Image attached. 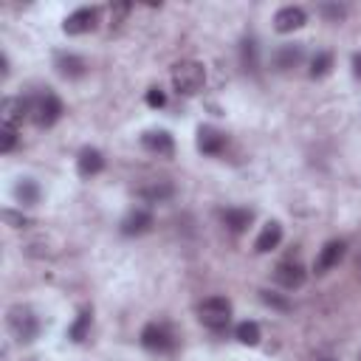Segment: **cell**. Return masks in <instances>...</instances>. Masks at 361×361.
Here are the masks:
<instances>
[{
	"label": "cell",
	"mask_w": 361,
	"mask_h": 361,
	"mask_svg": "<svg viewBox=\"0 0 361 361\" xmlns=\"http://www.w3.org/2000/svg\"><path fill=\"white\" fill-rule=\"evenodd\" d=\"M172 85L180 96H195L206 85V68L195 59H183L172 68Z\"/></svg>",
	"instance_id": "1"
},
{
	"label": "cell",
	"mask_w": 361,
	"mask_h": 361,
	"mask_svg": "<svg viewBox=\"0 0 361 361\" xmlns=\"http://www.w3.org/2000/svg\"><path fill=\"white\" fill-rule=\"evenodd\" d=\"M197 319L209 330H223L231 322V302L223 296H209L197 305Z\"/></svg>",
	"instance_id": "2"
},
{
	"label": "cell",
	"mask_w": 361,
	"mask_h": 361,
	"mask_svg": "<svg viewBox=\"0 0 361 361\" xmlns=\"http://www.w3.org/2000/svg\"><path fill=\"white\" fill-rule=\"evenodd\" d=\"M8 330H11V336H14L20 344H28V341H34L37 333H39V319H37L28 307L17 305V307L8 310Z\"/></svg>",
	"instance_id": "3"
},
{
	"label": "cell",
	"mask_w": 361,
	"mask_h": 361,
	"mask_svg": "<svg viewBox=\"0 0 361 361\" xmlns=\"http://www.w3.org/2000/svg\"><path fill=\"white\" fill-rule=\"evenodd\" d=\"M62 102H59V96L56 93H51V90H45V93H39L37 99H31V118L37 121V127H51V124H56L59 121V116H62Z\"/></svg>",
	"instance_id": "4"
},
{
	"label": "cell",
	"mask_w": 361,
	"mask_h": 361,
	"mask_svg": "<svg viewBox=\"0 0 361 361\" xmlns=\"http://www.w3.org/2000/svg\"><path fill=\"white\" fill-rule=\"evenodd\" d=\"M141 344H144L149 353H169V350L175 347V336H172V330H169L166 324L152 322V324H147V327L141 330Z\"/></svg>",
	"instance_id": "5"
},
{
	"label": "cell",
	"mask_w": 361,
	"mask_h": 361,
	"mask_svg": "<svg viewBox=\"0 0 361 361\" xmlns=\"http://www.w3.org/2000/svg\"><path fill=\"white\" fill-rule=\"evenodd\" d=\"M99 25V8H76L73 14L65 17L62 23V31L71 34V37H79V34H87Z\"/></svg>",
	"instance_id": "6"
},
{
	"label": "cell",
	"mask_w": 361,
	"mask_h": 361,
	"mask_svg": "<svg viewBox=\"0 0 361 361\" xmlns=\"http://www.w3.org/2000/svg\"><path fill=\"white\" fill-rule=\"evenodd\" d=\"M305 23H307V14H305L302 6H285V8H279V11L274 14V28H276L279 34H290V31L302 28Z\"/></svg>",
	"instance_id": "7"
},
{
	"label": "cell",
	"mask_w": 361,
	"mask_h": 361,
	"mask_svg": "<svg viewBox=\"0 0 361 361\" xmlns=\"http://www.w3.org/2000/svg\"><path fill=\"white\" fill-rule=\"evenodd\" d=\"M274 279H276L285 290H296V288L305 285V268H302L299 262H293V259H285V262H279V265L274 268Z\"/></svg>",
	"instance_id": "8"
},
{
	"label": "cell",
	"mask_w": 361,
	"mask_h": 361,
	"mask_svg": "<svg viewBox=\"0 0 361 361\" xmlns=\"http://www.w3.org/2000/svg\"><path fill=\"white\" fill-rule=\"evenodd\" d=\"M0 113H3V124L8 127H17L25 116H31V99H20V96H6L3 104H0Z\"/></svg>",
	"instance_id": "9"
},
{
	"label": "cell",
	"mask_w": 361,
	"mask_h": 361,
	"mask_svg": "<svg viewBox=\"0 0 361 361\" xmlns=\"http://www.w3.org/2000/svg\"><path fill=\"white\" fill-rule=\"evenodd\" d=\"M344 251H347V245H344L341 240H330V243H324L322 251H319V257H316V262H313V271H316V274H327L330 268H336V265L341 262Z\"/></svg>",
	"instance_id": "10"
},
{
	"label": "cell",
	"mask_w": 361,
	"mask_h": 361,
	"mask_svg": "<svg viewBox=\"0 0 361 361\" xmlns=\"http://www.w3.org/2000/svg\"><path fill=\"white\" fill-rule=\"evenodd\" d=\"M141 144H144L149 152L161 155V158H172V152H175V141H172V135H169L166 130H147V133L141 135Z\"/></svg>",
	"instance_id": "11"
},
{
	"label": "cell",
	"mask_w": 361,
	"mask_h": 361,
	"mask_svg": "<svg viewBox=\"0 0 361 361\" xmlns=\"http://www.w3.org/2000/svg\"><path fill=\"white\" fill-rule=\"evenodd\" d=\"M302 56H305V51H302L299 42H285V45H279V48L274 51L271 62H274L276 71H290V68H296V65L302 62Z\"/></svg>",
	"instance_id": "12"
},
{
	"label": "cell",
	"mask_w": 361,
	"mask_h": 361,
	"mask_svg": "<svg viewBox=\"0 0 361 361\" xmlns=\"http://www.w3.org/2000/svg\"><path fill=\"white\" fill-rule=\"evenodd\" d=\"M149 228H152V214L144 212V209H135V212H130V214L121 220V234H127V237L147 234Z\"/></svg>",
	"instance_id": "13"
},
{
	"label": "cell",
	"mask_w": 361,
	"mask_h": 361,
	"mask_svg": "<svg viewBox=\"0 0 361 361\" xmlns=\"http://www.w3.org/2000/svg\"><path fill=\"white\" fill-rule=\"evenodd\" d=\"M279 240H282V226L276 220H268L262 226V231L257 234V240H254V251L257 254H268V251H274L279 245Z\"/></svg>",
	"instance_id": "14"
},
{
	"label": "cell",
	"mask_w": 361,
	"mask_h": 361,
	"mask_svg": "<svg viewBox=\"0 0 361 361\" xmlns=\"http://www.w3.org/2000/svg\"><path fill=\"white\" fill-rule=\"evenodd\" d=\"M223 147H226V135L220 130H214V127L197 130V149L203 155H217V152H223Z\"/></svg>",
	"instance_id": "15"
},
{
	"label": "cell",
	"mask_w": 361,
	"mask_h": 361,
	"mask_svg": "<svg viewBox=\"0 0 361 361\" xmlns=\"http://www.w3.org/2000/svg\"><path fill=\"white\" fill-rule=\"evenodd\" d=\"M76 169H79L82 178H93V175H99V172L104 169V158H102V152L93 149V147H85V149L79 152V158H76Z\"/></svg>",
	"instance_id": "16"
},
{
	"label": "cell",
	"mask_w": 361,
	"mask_h": 361,
	"mask_svg": "<svg viewBox=\"0 0 361 361\" xmlns=\"http://www.w3.org/2000/svg\"><path fill=\"white\" fill-rule=\"evenodd\" d=\"M220 220H223V226H226L228 231L240 234V231H245V228L251 226V220H254V212H251V209H240V206H231V209H226V212L220 214Z\"/></svg>",
	"instance_id": "17"
},
{
	"label": "cell",
	"mask_w": 361,
	"mask_h": 361,
	"mask_svg": "<svg viewBox=\"0 0 361 361\" xmlns=\"http://www.w3.org/2000/svg\"><path fill=\"white\" fill-rule=\"evenodd\" d=\"M56 71H59V76H65V79H79V76H85L87 62H85L82 56H76V54H59V56H56Z\"/></svg>",
	"instance_id": "18"
},
{
	"label": "cell",
	"mask_w": 361,
	"mask_h": 361,
	"mask_svg": "<svg viewBox=\"0 0 361 361\" xmlns=\"http://www.w3.org/2000/svg\"><path fill=\"white\" fill-rule=\"evenodd\" d=\"M172 195H175V186H172L169 180H152L149 186L141 189V197H144L147 203H166Z\"/></svg>",
	"instance_id": "19"
},
{
	"label": "cell",
	"mask_w": 361,
	"mask_h": 361,
	"mask_svg": "<svg viewBox=\"0 0 361 361\" xmlns=\"http://www.w3.org/2000/svg\"><path fill=\"white\" fill-rule=\"evenodd\" d=\"M14 200H17L20 206H34V203L39 200V186H37V180L23 178V180L14 186Z\"/></svg>",
	"instance_id": "20"
},
{
	"label": "cell",
	"mask_w": 361,
	"mask_h": 361,
	"mask_svg": "<svg viewBox=\"0 0 361 361\" xmlns=\"http://www.w3.org/2000/svg\"><path fill=\"white\" fill-rule=\"evenodd\" d=\"M330 68H333V54H327V51H319V54L310 59V76H313V79L327 76Z\"/></svg>",
	"instance_id": "21"
},
{
	"label": "cell",
	"mask_w": 361,
	"mask_h": 361,
	"mask_svg": "<svg viewBox=\"0 0 361 361\" xmlns=\"http://www.w3.org/2000/svg\"><path fill=\"white\" fill-rule=\"evenodd\" d=\"M237 341H240V344H248V347L259 344V324H257V322H243V324H237Z\"/></svg>",
	"instance_id": "22"
},
{
	"label": "cell",
	"mask_w": 361,
	"mask_h": 361,
	"mask_svg": "<svg viewBox=\"0 0 361 361\" xmlns=\"http://www.w3.org/2000/svg\"><path fill=\"white\" fill-rule=\"evenodd\" d=\"M87 327H90V313H87V310H82V313H79V319L73 322V327L68 330V336H71L73 341H85Z\"/></svg>",
	"instance_id": "23"
},
{
	"label": "cell",
	"mask_w": 361,
	"mask_h": 361,
	"mask_svg": "<svg viewBox=\"0 0 361 361\" xmlns=\"http://www.w3.org/2000/svg\"><path fill=\"white\" fill-rule=\"evenodd\" d=\"M14 144H17V127L3 124V130H0V152H11Z\"/></svg>",
	"instance_id": "24"
},
{
	"label": "cell",
	"mask_w": 361,
	"mask_h": 361,
	"mask_svg": "<svg viewBox=\"0 0 361 361\" xmlns=\"http://www.w3.org/2000/svg\"><path fill=\"white\" fill-rule=\"evenodd\" d=\"M243 65L251 68V71L257 68V42L254 39H245L243 42Z\"/></svg>",
	"instance_id": "25"
},
{
	"label": "cell",
	"mask_w": 361,
	"mask_h": 361,
	"mask_svg": "<svg viewBox=\"0 0 361 361\" xmlns=\"http://www.w3.org/2000/svg\"><path fill=\"white\" fill-rule=\"evenodd\" d=\"M259 299H262L265 305H271V307H279V310H290V302H288V299H282L279 293H271V290H259Z\"/></svg>",
	"instance_id": "26"
},
{
	"label": "cell",
	"mask_w": 361,
	"mask_h": 361,
	"mask_svg": "<svg viewBox=\"0 0 361 361\" xmlns=\"http://www.w3.org/2000/svg\"><path fill=\"white\" fill-rule=\"evenodd\" d=\"M319 11H322V14L327 17V20H333V23H338V20H341V17L347 14V11H344V6H333V3H324V6L319 8Z\"/></svg>",
	"instance_id": "27"
},
{
	"label": "cell",
	"mask_w": 361,
	"mask_h": 361,
	"mask_svg": "<svg viewBox=\"0 0 361 361\" xmlns=\"http://www.w3.org/2000/svg\"><path fill=\"white\" fill-rule=\"evenodd\" d=\"M3 220H6L11 228H25V226H28V220H25L23 214H14L11 209H6V212H3Z\"/></svg>",
	"instance_id": "28"
},
{
	"label": "cell",
	"mask_w": 361,
	"mask_h": 361,
	"mask_svg": "<svg viewBox=\"0 0 361 361\" xmlns=\"http://www.w3.org/2000/svg\"><path fill=\"white\" fill-rule=\"evenodd\" d=\"M164 102H166V96H164V90H161V87L147 90V104H149V107H164Z\"/></svg>",
	"instance_id": "29"
},
{
	"label": "cell",
	"mask_w": 361,
	"mask_h": 361,
	"mask_svg": "<svg viewBox=\"0 0 361 361\" xmlns=\"http://www.w3.org/2000/svg\"><path fill=\"white\" fill-rule=\"evenodd\" d=\"M130 8H133L130 3H116V6L110 8V20H113V23H121V20H124V14H127Z\"/></svg>",
	"instance_id": "30"
},
{
	"label": "cell",
	"mask_w": 361,
	"mask_h": 361,
	"mask_svg": "<svg viewBox=\"0 0 361 361\" xmlns=\"http://www.w3.org/2000/svg\"><path fill=\"white\" fill-rule=\"evenodd\" d=\"M353 73L361 79V54H355V56H353Z\"/></svg>",
	"instance_id": "31"
},
{
	"label": "cell",
	"mask_w": 361,
	"mask_h": 361,
	"mask_svg": "<svg viewBox=\"0 0 361 361\" xmlns=\"http://www.w3.org/2000/svg\"><path fill=\"white\" fill-rule=\"evenodd\" d=\"M322 361H330V358H322Z\"/></svg>",
	"instance_id": "32"
}]
</instances>
